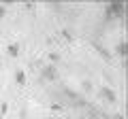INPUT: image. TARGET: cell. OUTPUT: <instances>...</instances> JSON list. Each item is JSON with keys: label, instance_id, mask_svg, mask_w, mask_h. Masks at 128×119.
<instances>
[{"label": "cell", "instance_id": "1", "mask_svg": "<svg viewBox=\"0 0 128 119\" xmlns=\"http://www.w3.org/2000/svg\"><path fill=\"white\" fill-rule=\"evenodd\" d=\"M105 17L107 19H122L124 17V2H109L105 11Z\"/></svg>", "mask_w": 128, "mask_h": 119}, {"label": "cell", "instance_id": "2", "mask_svg": "<svg viewBox=\"0 0 128 119\" xmlns=\"http://www.w3.org/2000/svg\"><path fill=\"white\" fill-rule=\"evenodd\" d=\"M98 94H100L107 102H111V104H115V102H118V94H115L111 87H107V85H102L100 89H98Z\"/></svg>", "mask_w": 128, "mask_h": 119}, {"label": "cell", "instance_id": "3", "mask_svg": "<svg viewBox=\"0 0 128 119\" xmlns=\"http://www.w3.org/2000/svg\"><path fill=\"white\" fill-rule=\"evenodd\" d=\"M43 77H45L47 81H56V79H58V68H56L54 64L45 66V70H43Z\"/></svg>", "mask_w": 128, "mask_h": 119}, {"label": "cell", "instance_id": "4", "mask_svg": "<svg viewBox=\"0 0 128 119\" xmlns=\"http://www.w3.org/2000/svg\"><path fill=\"white\" fill-rule=\"evenodd\" d=\"M6 53H9L11 58H17L19 55V45L17 43H9V45H6Z\"/></svg>", "mask_w": 128, "mask_h": 119}, {"label": "cell", "instance_id": "5", "mask_svg": "<svg viewBox=\"0 0 128 119\" xmlns=\"http://www.w3.org/2000/svg\"><path fill=\"white\" fill-rule=\"evenodd\" d=\"M15 83L17 85H26V72L24 70H15Z\"/></svg>", "mask_w": 128, "mask_h": 119}, {"label": "cell", "instance_id": "6", "mask_svg": "<svg viewBox=\"0 0 128 119\" xmlns=\"http://www.w3.org/2000/svg\"><path fill=\"white\" fill-rule=\"evenodd\" d=\"M115 53L120 55V58H126V41H120L118 47H115Z\"/></svg>", "mask_w": 128, "mask_h": 119}, {"label": "cell", "instance_id": "7", "mask_svg": "<svg viewBox=\"0 0 128 119\" xmlns=\"http://www.w3.org/2000/svg\"><path fill=\"white\" fill-rule=\"evenodd\" d=\"M81 89H83V92H92L94 87H92V83H90V81H83V83H81Z\"/></svg>", "mask_w": 128, "mask_h": 119}, {"label": "cell", "instance_id": "8", "mask_svg": "<svg viewBox=\"0 0 128 119\" xmlns=\"http://www.w3.org/2000/svg\"><path fill=\"white\" fill-rule=\"evenodd\" d=\"M4 17H6V6L0 2V19H4Z\"/></svg>", "mask_w": 128, "mask_h": 119}, {"label": "cell", "instance_id": "9", "mask_svg": "<svg viewBox=\"0 0 128 119\" xmlns=\"http://www.w3.org/2000/svg\"><path fill=\"white\" fill-rule=\"evenodd\" d=\"M49 60L51 62H60V55L58 53H49Z\"/></svg>", "mask_w": 128, "mask_h": 119}, {"label": "cell", "instance_id": "10", "mask_svg": "<svg viewBox=\"0 0 128 119\" xmlns=\"http://www.w3.org/2000/svg\"><path fill=\"white\" fill-rule=\"evenodd\" d=\"M6 109H9V106H6L4 102H0V113H6Z\"/></svg>", "mask_w": 128, "mask_h": 119}, {"label": "cell", "instance_id": "11", "mask_svg": "<svg viewBox=\"0 0 128 119\" xmlns=\"http://www.w3.org/2000/svg\"><path fill=\"white\" fill-rule=\"evenodd\" d=\"M113 119H126V117H124V115H115Z\"/></svg>", "mask_w": 128, "mask_h": 119}, {"label": "cell", "instance_id": "12", "mask_svg": "<svg viewBox=\"0 0 128 119\" xmlns=\"http://www.w3.org/2000/svg\"><path fill=\"white\" fill-rule=\"evenodd\" d=\"M0 64H2V58H0Z\"/></svg>", "mask_w": 128, "mask_h": 119}]
</instances>
